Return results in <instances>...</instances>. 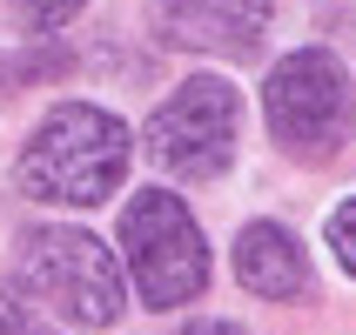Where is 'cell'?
Wrapping results in <instances>:
<instances>
[{"instance_id":"6da1fadb","label":"cell","mask_w":356,"mask_h":335,"mask_svg":"<svg viewBox=\"0 0 356 335\" xmlns=\"http://www.w3.org/2000/svg\"><path fill=\"white\" fill-rule=\"evenodd\" d=\"M135 141L108 108L95 101H60L54 114L34 128V141L20 148L14 181L27 201H54V208H95L121 188Z\"/></svg>"},{"instance_id":"ba28073f","label":"cell","mask_w":356,"mask_h":335,"mask_svg":"<svg viewBox=\"0 0 356 335\" xmlns=\"http://www.w3.org/2000/svg\"><path fill=\"white\" fill-rule=\"evenodd\" d=\"M323 235H330V248H337V268L356 275V195L330 208V228H323Z\"/></svg>"},{"instance_id":"3957f363","label":"cell","mask_w":356,"mask_h":335,"mask_svg":"<svg viewBox=\"0 0 356 335\" xmlns=\"http://www.w3.org/2000/svg\"><path fill=\"white\" fill-rule=\"evenodd\" d=\"M20 282L67 329H108L121 316V268L88 228H27L20 235Z\"/></svg>"},{"instance_id":"52a82bcc","label":"cell","mask_w":356,"mask_h":335,"mask_svg":"<svg viewBox=\"0 0 356 335\" xmlns=\"http://www.w3.org/2000/svg\"><path fill=\"white\" fill-rule=\"evenodd\" d=\"M236 282L262 302H296L309 295V255L282 221H249L236 235Z\"/></svg>"},{"instance_id":"5b68a950","label":"cell","mask_w":356,"mask_h":335,"mask_svg":"<svg viewBox=\"0 0 356 335\" xmlns=\"http://www.w3.org/2000/svg\"><path fill=\"white\" fill-rule=\"evenodd\" d=\"M269 108V135L289 148L296 161H330L350 141V74L330 47H296L289 60H276V74L262 87Z\"/></svg>"},{"instance_id":"9c48e42d","label":"cell","mask_w":356,"mask_h":335,"mask_svg":"<svg viewBox=\"0 0 356 335\" xmlns=\"http://www.w3.org/2000/svg\"><path fill=\"white\" fill-rule=\"evenodd\" d=\"M14 7H20V20H27L34 34H54V27H67L88 0H14Z\"/></svg>"},{"instance_id":"8992f818","label":"cell","mask_w":356,"mask_h":335,"mask_svg":"<svg viewBox=\"0 0 356 335\" xmlns=\"http://www.w3.org/2000/svg\"><path fill=\"white\" fill-rule=\"evenodd\" d=\"M269 0H155V27L175 47H216L229 60H249L269 34Z\"/></svg>"},{"instance_id":"30bf717a","label":"cell","mask_w":356,"mask_h":335,"mask_svg":"<svg viewBox=\"0 0 356 335\" xmlns=\"http://www.w3.org/2000/svg\"><path fill=\"white\" fill-rule=\"evenodd\" d=\"M0 335H47L34 316H20V302L14 295H0Z\"/></svg>"},{"instance_id":"7a4b0ae2","label":"cell","mask_w":356,"mask_h":335,"mask_svg":"<svg viewBox=\"0 0 356 335\" xmlns=\"http://www.w3.org/2000/svg\"><path fill=\"white\" fill-rule=\"evenodd\" d=\"M236 141H242V94L222 74H188L148 114L141 148H148V161L161 175H175V181H216V175H229Z\"/></svg>"},{"instance_id":"8fae6325","label":"cell","mask_w":356,"mask_h":335,"mask_svg":"<svg viewBox=\"0 0 356 335\" xmlns=\"http://www.w3.org/2000/svg\"><path fill=\"white\" fill-rule=\"evenodd\" d=\"M175 335H242L236 322H222V316H202V322H181Z\"/></svg>"},{"instance_id":"277c9868","label":"cell","mask_w":356,"mask_h":335,"mask_svg":"<svg viewBox=\"0 0 356 335\" xmlns=\"http://www.w3.org/2000/svg\"><path fill=\"white\" fill-rule=\"evenodd\" d=\"M121 241H128V268H135L141 309L202 302V289H209V241H202L195 215L168 188H141L121 208Z\"/></svg>"}]
</instances>
